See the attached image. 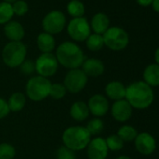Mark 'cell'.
I'll return each mask as SVG.
<instances>
[{"mask_svg":"<svg viewBox=\"0 0 159 159\" xmlns=\"http://www.w3.org/2000/svg\"><path fill=\"white\" fill-rule=\"evenodd\" d=\"M153 99L154 94L152 88L143 81L132 83L126 87L125 100L134 109H147L152 105Z\"/></svg>","mask_w":159,"mask_h":159,"instance_id":"cell-1","label":"cell"},{"mask_svg":"<svg viewBox=\"0 0 159 159\" xmlns=\"http://www.w3.org/2000/svg\"><path fill=\"white\" fill-rule=\"evenodd\" d=\"M55 57L58 64L69 69H75L82 66L85 58L83 50L76 43L70 41L63 42L58 46Z\"/></svg>","mask_w":159,"mask_h":159,"instance_id":"cell-2","label":"cell"},{"mask_svg":"<svg viewBox=\"0 0 159 159\" xmlns=\"http://www.w3.org/2000/svg\"><path fill=\"white\" fill-rule=\"evenodd\" d=\"M64 146L72 151H81L87 147L91 140V135L84 126H70L62 136Z\"/></svg>","mask_w":159,"mask_h":159,"instance_id":"cell-3","label":"cell"},{"mask_svg":"<svg viewBox=\"0 0 159 159\" xmlns=\"http://www.w3.org/2000/svg\"><path fill=\"white\" fill-rule=\"evenodd\" d=\"M26 53V46L22 41H11L4 47L2 58L8 66L13 68L20 66L24 63Z\"/></svg>","mask_w":159,"mask_h":159,"instance_id":"cell-4","label":"cell"},{"mask_svg":"<svg viewBox=\"0 0 159 159\" xmlns=\"http://www.w3.org/2000/svg\"><path fill=\"white\" fill-rule=\"evenodd\" d=\"M51 85L52 84L47 78L41 76L32 77L26 84V95L33 101H41L49 97Z\"/></svg>","mask_w":159,"mask_h":159,"instance_id":"cell-5","label":"cell"},{"mask_svg":"<svg viewBox=\"0 0 159 159\" xmlns=\"http://www.w3.org/2000/svg\"><path fill=\"white\" fill-rule=\"evenodd\" d=\"M104 45L112 51L124 50L129 42L128 34L121 27H110L103 35Z\"/></svg>","mask_w":159,"mask_h":159,"instance_id":"cell-6","label":"cell"},{"mask_svg":"<svg viewBox=\"0 0 159 159\" xmlns=\"http://www.w3.org/2000/svg\"><path fill=\"white\" fill-rule=\"evenodd\" d=\"M88 82V77L84 74V72L80 69H70L64 80V85L69 93L77 94L84 90Z\"/></svg>","mask_w":159,"mask_h":159,"instance_id":"cell-7","label":"cell"},{"mask_svg":"<svg viewBox=\"0 0 159 159\" xmlns=\"http://www.w3.org/2000/svg\"><path fill=\"white\" fill-rule=\"evenodd\" d=\"M67 33L76 41H84L91 35V27L86 18H73L67 25Z\"/></svg>","mask_w":159,"mask_h":159,"instance_id":"cell-8","label":"cell"},{"mask_svg":"<svg viewBox=\"0 0 159 159\" xmlns=\"http://www.w3.org/2000/svg\"><path fill=\"white\" fill-rule=\"evenodd\" d=\"M58 61L52 52L51 53H42L38 57L35 62L36 71L39 76L49 78L53 76L58 69Z\"/></svg>","mask_w":159,"mask_h":159,"instance_id":"cell-9","label":"cell"},{"mask_svg":"<svg viewBox=\"0 0 159 159\" xmlns=\"http://www.w3.org/2000/svg\"><path fill=\"white\" fill-rule=\"evenodd\" d=\"M66 16L59 11H52L49 12L42 20V27L45 33L55 35L63 31L66 26Z\"/></svg>","mask_w":159,"mask_h":159,"instance_id":"cell-10","label":"cell"},{"mask_svg":"<svg viewBox=\"0 0 159 159\" xmlns=\"http://www.w3.org/2000/svg\"><path fill=\"white\" fill-rule=\"evenodd\" d=\"M108 152L109 149L103 138H95L87 145V155L89 159H106Z\"/></svg>","mask_w":159,"mask_h":159,"instance_id":"cell-11","label":"cell"},{"mask_svg":"<svg viewBox=\"0 0 159 159\" xmlns=\"http://www.w3.org/2000/svg\"><path fill=\"white\" fill-rule=\"evenodd\" d=\"M135 147L139 153L143 155H149L154 152L156 148V141L151 134L142 132L138 134L136 137Z\"/></svg>","mask_w":159,"mask_h":159,"instance_id":"cell-12","label":"cell"},{"mask_svg":"<svg viewBox=\"0 0 159 159\" xmlns=\"http://www.w3.org/2000/svg\"><path fill=\"white\" fill-rule=\"evenodd\" d=\"M132 112H133V108L125 99L115 101L111 107L112 117L120 123H124L129 120L130 117L132 116Z\"/></svg>","mask_w":159,"mask_h":159,"instance_id":"cell-13","label":"cell"},{"mask_svg":"<svg viewBox=\"0 0 159 159\" xmlns=\"http://www.w3.org/2000/svg\"><path fill=\"white\" fill-rule=\"evenodd\" d=\"M89 111L98 117L104 116L109 111V101L102 95H94L88 101Z\"/></svg>","mask_w":159,"mask_h":159,"instance_id":"cell-14","label":"cell"},{"mask_svg":"<svg viewBox=\"0 0 159 159\" xmlns=\"http://www.w3.org/2000/svg\"><path fill=\"white\" fill-rule=\"evenodd\" d=\"M82 70L87 77L97 78L104 73L105 66L102 61L96 58H90L84 60L82 65Z\"/></svg>","mask_w":159,"mask_h":159,"instance_id":"cell-15","label":"cell"},{"mask_svg":"<svg viewBox=\"0 0 159 159\" xmlns=\"http://www.w3.org/2000/svg\"><path fill=\"white\" fill-rule=\"evenodd\" d=\"M4 32L11 41H21L25 37V29L23 25L15 21H11L6 24Z\"/></svg>","mask_w":159,"mask_h":159,"instance_id":"cell-16","label":"cell"},{"mask_svg":"<svg viewBox=\"0 0 159 159\" xmlns=\"http://www.w3.org/2000/svg\"><path fill=\"white\" fill-rule=\"evenodd\" d=\"M125 91H126V87L121 82H117V81L109 83L105 87V92L108 98L115 101L125 99Z\"/></svg>","mask_w":159,"mask_h":159,"instance_id":"cell-17","label":"cell"},{"mask_svg":"<svg viewBox=\"0 0 159 159\" xmlns=\"http://www.w3.org/2000/svg\"><path fill=\"white\" fill-rule=\"evenodd\" d=\"M143 82L149 86H159V65L151 64L147 66L143 71Z\"/></svg>","mask_w":159,"mask_h":159,"instance_id":"cell-18","label":"cell"},{"mask_svg":"<svg viewBox=\"0 0 159 159\" xmlns=\"http://www.w3.org/2000/svg\"><path fill=\"white\" fill-rule=\"evenodd\" d=\"M95 34L103 35L110 28V20L109 17L104 13H97L94 15L91 21V26Z\"/></svg>","mask_w":159,"mask_h":159,"instance_id":"cell-19","label":"cell"},{"mask_svg":"<svg viewBox=\"0 0 159 159\" xmlns=\"http://www.w3.org/2000/svg\"><path fill=\"white\" fill-rule=\"evenodd\" d=\"M89 109L87 104L83 101H77L72 104L70 108V115L71 117L78 121V122H84L89 116Z\"/></svg>","mask_w":159,"mask_h":159,"instance_id":"cell-20","label":"cell"},{"mask_svg":"<svg viewBox=\"0 0 159 159\" xmlns=\"http://www.w3.org/2000/svg\"><path fill=\"white\" fill-rule=\"evenodd\" d=\"M37 44L42 53H51L55 47V40L52 35L43 32L38 36Z\"/></svg>","mask_w":159,"mask_h":159,"instance_id":"cell-21","label":"cell"},{"mask_svg":"<svg viewBox=\"0 0 159 159\" xmlns=\"http://www.w3.org/2000/svg\"><path fill=\"white\" fill-rule=\"evenodd\" d=\"M25 96L21 92H16L11 96L8 101V105L11 111H20L25 105Z\"/></svg>","mask_w":159,"mask_h":159,"instance_id":"cell-22","label":"cell"},{"mask_svg":"<svg viewBox=\"0 0 159 159\" xmlns=\"http://www.w3.org/2000/svg\"><path fill=\"white\" fill-rule=\"evenodd\" d=\"M67 12L74 18H81L84 16L85 8L84 5L79 0H71L66 7Z\"/></svg>","mask_w":159,"mask_h":159,"instance_id":"cell-23","label":"cell"},{"mask_svg":"<svg viewBox=\"0 0 159 159\" xmlns=\"http://www.w3.org/2000/svg\"><path fill=\"white\" fill-rule=\"evenodd\" d=\"M117 136L125 142V141H132L135 140L138 136V132L136 128L131 125H124L119 128L117 132Z\"/></svg>","mask_w":159,"mask_h":159,"instance_id":"cell-24","label":"cell"},{"mask_svg":"<svg viewBox=\"0 0 159 159\" xmlns=\"http://www.w3.org/2000/svg\"><path fill=\"white\" fill-rule=\"evenodd\" d=\"M86 46L90 51L97 52L103 48L104 40L102 35L98 34H92L86 39Z\"/></svg>","mask_w":159,"mask_h":159,"instance_id":"cell-25","label":"cell"},{"mask_svg":"<svg viewBox=\"0 0 159 159\" xmlns=\"http://www.w3.org/2000/svg\"><path fill=\"white\" fill-rule=\"evenodd\" d=\"M13 15L14 13L11 4L6 2L0 3V25L8 24L9 22H11Z\"/></svg>","mask_w":159,"mask_h":159,"instance_id":"cell-26","label":"cell"},{"mask_svg":"<svg viewBox=\"0 0 159 159\" xmlns=\"http://www.w3.org/2000/svg\"><path fill=\"white\" fill-rule=\"evenodd\" d=\"M66 92L67 91H66V89L64 84H53L51 85L49 97H51L52 98H53L55 100H59V99H62L66 96Z\"/></svg>","mask_w":159,"mask_h":159,"instance_id":"cell-27","label":"cell"},{"mask_svg":"<svg viewBox=\"0 0 159 159\" xmlns=\"http://www.w3.org/2000/svg\"><path fill=\"white\" fill-rule=\"evenodd\" d=\"M85 128L88 130L90 135H98L104 129V123L102 122V120L98 118H95V119H92L87 124Z\"/></svg>","mask_w":159,"mask_h":159,"instance_id":"cell-28","label":"cell"},{"mask_svg":"<svg viewBox=\"0 0 159 159\" xmlns=\"http://www.w3.org/2000/svg\"><path fill=\"white\" fill-rule=\"evenodd\" d=\"M106 144L108 149L111 151H119L124 147V141L117 136V134H113L109 136L106 139Z\"/></svg>","mask_w":159,"mask_h":159,"instance_id":"cell-29","label":"cell"},{"mask_svg":"<svg viewBox=\"0 0 159 159\" xmlns=\"http://www.w3.org/2000/svg\"><path fill=\"white\" fill-rule=\"evenodd\" d=\"M16 154L15 148L9 143L0 144V159H13Z\"/></svg>","mask_w":159,"mask_h":159,"instance_id":"cell-30","label":"cell"},{"mask_svg":"<svg viewBox=\"0 0 159 159\" xmlns=\"http://www.w3.org/2000/svg\"><path fill=\"white\" fill-rule=\"evenodd\" d=\"M12 11L14 14L18 16H23L28 11V5L24 0H18L12 4Z\"/></svg>","mask_w":159,"mask_h":159,"instance_id":"cell-31","label":"cell"},{"mask_svg":"<svg viewBox=\"0 0 159 159\" xmlns=\"http://www.w3.org/2000/svg\"><path fill=\"white\" fill-rule=\"evenodd\" d=\"M56 157L57 159H75V153L74 151L66 148V146H62L58 148L56 152Z\"/></svg>","mask_w":159,"mask_h":159,"instance_id":"cell-32","label":"cell"},{"mask_svg":"<svg viewBox=\"0 0 159 159\" xmlns=\"http://www.w3.org/2000/svg\"><path fill=\"white\" fill-rule=\"evenodd\" d=\"M20 70L22 73L26 74V75L32 74L34 71H36L35 63L31 60H25L24 63L20 66Z\"/></svg>","mask_w":159,"mask_h":159,"instance_id":"cell-33","label":"cell"},{"mask_svg":"<svg viewBox=\"0 0 159 159\" xmlns=\"http://www.w3.org/2000/svg\"><path fill=\"white\" fill-rule=\"evenodd\" d=\"M10 108L8 105V101H6L4 98H0V119H3L10 113Z\"/></svg>","mask_w":159,"mask_h":159,"instance_id":"cell-34","label":"cell"},{"mask_svg":"<svg viewBox=\"0 0 159 159\" xmlns=\"http://www.w3.org/2000/svg\"><path fill=\"white\" fill-rule=\"evenodd\" d=\"M153 0H137V3L142 7H148L150 5H152Z\"/></svg>","mask_w":159,"mask_h":159,"instance_id":"cell-35","label":"cell"},{"mask_svg":"<svg viewBox=\"0 0 159 159\" xmlns=\"http://www.w3.org/2000/svg\"><path fill=\"white\" fill-rule=\"evenodd\" d=\"M152 9L159 13V0H153L152 3Z\"/></svg>","mask_w":159,"mask_h":159,"instance_id":"cell-36","label":"cell"},{"mask_svg":"<svg viewBox=\"0 0 159 159\" xmlns=\"http://www.w3.org/2000/svg\"><path fill=\"white\" fill-rule=\"evenodd\" d=\"M154 59L157 65H159V47L156 49L155 52H154Z\"/></svg>","mask_w":159,"mask_h":159,"instance_id":"cell-37","label":"cell"},{"mask_svg":"<svg viewBox=\"0 0 159 159\" xmlns=\"http://www.w3.org/2000/svg\"><path fill=\"white\" fill-rule=\"evenodd\" d=\"M116 159H132V158H130V157L127 156V155H120V156L117 157Z\"/></svg>","mask_w":159,"mask_h":159,"instance_id":"cell-38","label":"cell"},{"mask_svg":"<svg viewBox=\"0 0 159 159\" xmlns=\"http://www.w3.org/2000/svg\"><path fill=\"white\" fill-rule=\"evenodd\" d=\"M16 1H18V0H4V2L9 3V4H13V3H15Z\"/></svg>","mask_w":159,"mask_h":159,"instance_id":"cell-39","label":"cell"}]
</instances>
